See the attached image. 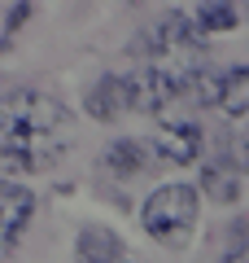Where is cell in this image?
Wrapping results in <instances>:
<instances>
[{
    "label": "cell",
    "instance_id": "6da1fadb",
    "mask_svg": "<svg viewBox=\"0 0 249 263\" xmlns=\"http://www.w3.org/2000/svg\"><path fill=\"white\" fill-rule=\"evenodd\" d=\"M74 119L57 97L18 88L0 97V167L9 171H35L48 167L70 145Z\"/></svg>",
    "mask_w": 249,
    "mask_h": 263
},
{
    "label": "cell",
    "instance_id": "7a4b0ae2",
    "mask_svg": "<svg viewBox=\"0 0 249 263\" xmlns=\"http://www.w3.org/2000/svg\"><path fill=\"white\" fill-rule=\"evenodd\" d=\"M197 211H201L197 189H188V184H162V189H153V193H149L144 211H140V224H144V233L153 237L157 246L179 250V246L193 241Z\"/></svg>",
    "mask_w": 249,
    "mask_h": 263
},
{
    "label": "cell",
    "instance_id": "3957f363",
    "mask_svg": "<svg viewBox=\"0 0 249 263\" xmlns=\"http://www.w3.org/2000/svg\"><path fill=\"white\" fill-rule=\"evenodd\" d=\"M35 215V193L13 180H0V246H13Z\"/></svg>",
    "mask_w": 249,
    "mask_h": 263
},
{
    "label": "cell",
    "instance_id": "277c9868",
    "mask_svg": "<svg viewBox=\"0 0 249 263\" xmlns=\"http://www.w3.org/2000/svg\"><path fill=\"white\" fill-rule=\"evenodd\" d=\"M153 149H157V158H162V162L188 167V162L201 158V127H197V123H166V127L157 132Z\"/></svg>",
    "mask_w": 249,
    "mask_h": 263
},
{
    "label": "cell",
    "instance_id": "5b68a950",
    "mask_svg": "<svg viewBox=\"0 0 249 263\" xmlns=\"http://www.w3.org/2000/svg\"><path fill=\"white\" fill-rule=\"evenodd\" d=\"M122 110H131V101H127V79L105 75L101 84H92V92H88V114H92V119L110 123V119H118Z\"/></svg>",
    "mask_w": 249,
    "mask_h": 263
},
{
    "label": "cell",
    "instance_id": "8992f818",
    "mask_svg": "<svg viewBox=\"0 0 249 263\" xmlns=\"http://www.w3.org/2000/svg\"><path fill=\"white\" fill-rule=\"evenodd\" d=\"M74 259L79 263H122V241L110 233V228H83L79 246H74Z\"/></svg>",
    "mask_w": 249,
    "mask_h": 263
},
{
    "label": "cell",
    "instance_id": "52a82bcc",
    "mask_svg": "<svg viewBox=\"0 0 249 263\" xmlns=\"http://www.w3.org/2000/svg\"><path fill=\"white\" fill-rule=\"evenodd\" d=\"M214 88H219L214 101L223 105V114L245 123V110H249V70L245 66H232L227 75H223V84H214Z\"/></svg>",
    "mask_w": 249,
    "mask_h": 263
},
{
    "label": "cell",
    "instance_id": "ba28073f",
    "mask_svg": "<svg viewBox=\"0 0 249 263\" xmlns=\"http://www.w3.org/2000/svg\"><path fill=\"white\" fill-rule=\"evenodd\" d=\"M105 167H110L114 176H140V171L149 167L144 145H140V141H114L110 154H105Z\"/></svg>",
    "mask_w": 249,
    "mask_h": 263
},
{
    "label": "cell",
    "instance_id": "9c48e42d",
    "mask_svg": "<svg viewBox=\"0 0 249 263\" xmlns=\"http://www.w3.org/2000/svg\"><path fill=\"white\" fill-rule=\"evenodd\" d=\"M193 27L201 31V35H210V31H232L236 27V5H232V0H201Z\"/></svg>",
    "mask_w": 249,
    "mask_h": 263
},
{
    "label": "cell",
    "instance_id": "30bf717a",
    "mask_svg": "<svg viewBox=\"0 0 249 263\" xmlns=\"http://www.w3.org/2000/svg\"><path fill=\"white\" fill-rule=\"evenodd\" d=\"M27 18H31V5H27V0H22V5H13V13H9V27H5V40H9V35H13V31H18Z\"/></svg>",
    "mask_w": 249,
    "mask_h": 263
},
{
    "label": "cell",
    "instance_id": "8fae6325",
    "mask_svg": "<svg viewBox=\"0 0 249 263\" xmlns=\"http://www.w3.org/2000/svg\"><path fill=\"white\" fill-rule=\"evenodd\" d=\"M223 263H245V250H232V254H227Z\"/></svg>",
    "mask_w": 249,
    "mask_h": 263
}]
</instances>
